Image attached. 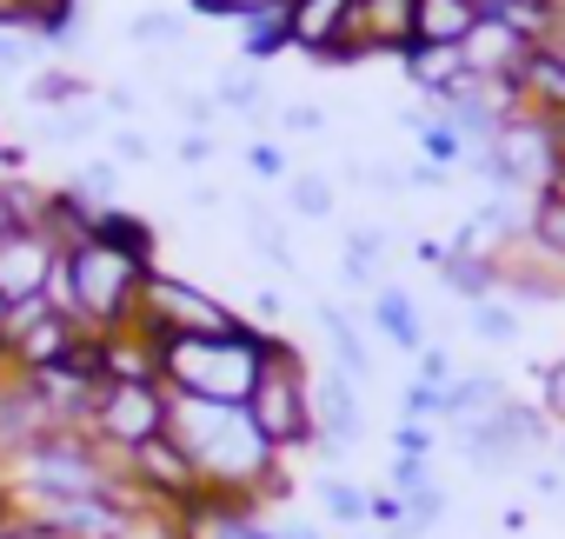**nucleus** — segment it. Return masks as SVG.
Returning a JSON list of instances; mask_svg holds the SVG:
<instances>
[{"instance_id":"f257e3e1","label":"nucleus","mask_w":565,"mask_h":539,"mask_svg":"<svg viewBox=\"0 0 565 539\" xmlns=\"http://www.w3.org/2000/svg\"><path fill=\"white\" fill-rule=\"evenodd\" d=\"M167 433L200 466V479L220 486V493H253L259 506H279V499L294 493L287 459L266 446V433L246 420V406H213V400H180L173 393Z\"/></svg>"},{"instance_id":"f03ea898","label":"nucleus","mask_w":565,"mask_h":539,"mask_svg":"<svg viewBox=\"0 0 565 539\" xmlns=\"http://www.w3.org/2000/svg\"><path fill=\"white\" fill-rule=\"evenodd\" d=\"M147 274H153V266H140V260H127V253L87 240V246L61 253L54 281H47V300H54L74 327H87V334H120V327H134V314H140V281H147Z\"/></svg>"},{"instance_id":"7ed1b4c3","label":"nucleus","mask_w":565,"mask_h":539,"mask_svg":"<svg viewBox=\"0 0 565 539\" xmlns=\"http://www.w3.org/2000/svg\"><path fill=\"white\" fill-rule=\"evenodd\" d=\"M246 420L266 433V446L279 459L313 453V367H307L300 340L273 334V327L259 340V380L246 393Z\"/></svg>"},{"instance_id":"20e7f679","label":"nucleus","mask_w":565,"mask_h":539,"mask_svg":"<svg viewBox=\"0 0 565 539\" xmlns=\"http://www.w3.org/2000/svg\"><path fill=\"white\" fill-rule=\"evenodd\" d=\"M259 340H266V327H239V334H213V340H167L160 387L180 400L246 406V393L259 380Z\"/></svg>"},{"instance_id":"39448f33","label":"nucleus","mask_w":565,"mask_h":539,"mask_svg":"<svg viewBox=\"0 0 565 539\" xmlns=\"http://www.w3.org/2000/svg\"><path fill=\"white\" fill-rule=\"evenodd\" d=\"M120 473V453H107L94 433H47L8 479L21 493V506L34 499H87V493H107Z\"/></svg>"},{"instance_id":"423d86ee","label":"nucleus","mask_w":565,"mask_h":539,"mask_svg":"<svg viewBox=\"0 0 565 539\" xmlns=\"http://www.w3.org/2000/svg\"><path fill=\"white\" fill-rule=\"evenodd\" d=\"M160 347L167 340H213V334H239L246 320L226 307V300H213L206 287H193V281H180V274H153L140 281V314H134Z\"/></svg>"},{"instance_id":"0eeeda50","label":"nucleus","mask_w":565,"mask_h":539,"mask_svg":"<svg viewBox=\"0 0 565 539\" xmlns=\"http://www.w3.org/2000/svg\"><path fill=\"white\" fill-rule=\"evenodd\" d=\"M167 413H173V393H167L160 380H107L87 433H94L107 453H134V446H147V440L167 433Z\"/></svg>"},{"instance_id":"6e6552de","label":"nucleus","mask_w":565,"mask_h":539,"mask_svg":"<svg viewBox=\"0 0 565 539\" xmlns=\"http://www.w3.org/2000/svg\"><path fill=\"white\" fill-rule=\"evenodd\" d=\"M81 340H87V327H74L47 294L8 307V327H0V353H8L14 373H47V367H61Z\"/></svg>"},{"instance_id":"1a4fd4ad","label":"nucleus","mask_w":565,"mask_h":539,"mask_svg":"<svg viewBox=\"0 0 565 539\" xmlns=\"http://www.w3.org/2000/svg\"><path fill=\"white\" fill-rule=\"evenodd\" d=\"M287 47L320 67L366 61L360 54V0H287Z\"/></svg>"},{"instance_id":"9d476101","label":"nucleus","mask_w":565,"mask_h":539,"mask_svg":"<svg viewBox=\"0 0 565 539\" xmlns=\"http://www.w3.org/2000/svg\"><path fill=\"white\" fill-rule=\"evenodd\" d=\"M353 387H360V380H347L340 367L313 373V453H320L327 466L347 459V453L366 440V406H360Z\"/></svg>"},{"instance_id":"9b49d317","label":"nucleus","mask_w":565,"mask_h":539,"mask_svg":"<svg viewBox=\"0 0 565 539\" xmlns=\"http://www.w3.org/2000/svg\"><path fill=\"white\" fill-rule=\"evenodd\" d=\"M47 433H67V426H54V413L28 373H8L0 380V473H14Z\"/></svg>"},{"instance_id":"f8f14e48","label":"nucleus","mask_w":565,"mask_h":539,"mask_svg":"<svg viewBox=\"0 0 565 539\" xmlns=\"http://www.w3.org/2000/svg\"><path fill=\"white\" fill-rule=\"evenodd\" d=\"M54 266H61V246L41 233V226H21L0 240V300L21 307V300H41L47 281H54Z\"/></svg>"},{"instance_id":"ddd939ff","label":"nucleus","mask_w":565,"mask_h":539,"mask_svg":"<svg viewBox=\"0 0 565 539\" xmlns=\"http://www.w3.org/2000/svg\"><path fill=\"white\" fill-rule=\"evenodd\" d=\"M525 54H532V41H525V34H512V28H505V21H492V14H479V28L459 41V67H466L472 81H505V87H519Z\"/></svg>"},{"instance_id":"4468645a","label":"nucleus","mask_w":565,"mask_h":539,"mask_svg":"<svg viewBox=\"0 0 565 539\" xmlns=\"http://www.w3.org/2000/svg\"><path fill=\"white\" fill-rule=\"evenodd\" d=\"M499 294L512 307H545V300H565V274L532 246V240H512L499 253Z\"/></svg>"},{"instance_id":"2eb2a0df","label":"nucleus","mask_w":565,"mask_h":539,"mask_svg":"<svg viewBox=\"0 0 565 539\" xmlns=\"http://www.w3.org/2000/svg\"><path fill=\"white\" fill-rule=\"evenodd\" d=\"M413 47V0H360V54L399 61Z\"/></svg>"},{"instance_id":"dca6fc26","label":"nucleus","mask_w":565,"mask_h":539,"mask_svg":"<svg viewBox=\"0 0 565 539\" xmlns=\"http://www.w3.org/2000/svg\"><path fill=\"white\" fill-rule=\"evenodd\" d=\"M519 114L565 120V61L552 47H532L525 54V67H519Z\"/></svg>"},{"instance_id":"f3484780","label":"nucleus","mask_w":565,"mask_h":539,"mask_svg":"<svg viewBox=\"0 0 565 539\" xmlns=\"http://www.w3.org/2000/svg\"><path fill=\"white\" fill-rule=\"evenodd\" d=\"M100 373L107 380H160V340L140 320L120 334H100Z\"/></svg>"},{"instance_id":"a211bd4d","label":"nucleus","mask_w":565,"mask_h":539,"mask_svg":"<svg viewBox=\"0 0 565 539\" xmlns=\"http://www.w3.org/2000/svg\"><path fill=\"white\" fill-rule=\"evenodd\" d=\"M373 327H380L406 360H419V353L433 347V340H426V314H419V300H413L406 287H380V294H373Z\"/></svg>"},{"instance_id":"6ab92c4d","label":"nucleus","mask_w":565,"mask_h":539,"mask_svg":"<svg viewBox=\"0 0 565 539\" xmlns=\"http://www.w3.org/2000/svg\"><path fill=\"white\" fill-rule=\"evenodd\" d=\"M479 28V0H413V41L419 47H459Z\"/></svg>"},{"instance_id":"aec40b11","label":"nucleus","mask_w":565,"mask_h":539,"mask_svg":"<svg viewBox=\"0 0 565 539\" xmlns=\"http://www.w3.org/2000/svg\"><path fill=\"white\" fill-rule=\"evenodd\" d=\"M452 453H459L472 473H512V466L525 459V453L499 433V420H459V426H452Z\"/></svg>"},{"instance_id":"412c9836","label":"nucleus","mask_w":565,"mask_h":539,"mask_svg":"<svg viewBox=\"0 0 565 539\" xmlns=\"http://www.w3.org/2000/svg\"><path fill=\"white\" fill-rule=\"evenodd\" d=\"M399 67H406V81L419 87V101H426V107H439V101H446V94L466 81V67H459V47H419V41H413V47L399 54Z\"/></svg>"},{"instance_id":"4be33fe9","label":"nucleus","mask_w":565,"mask_h":539,"mask_svg":"<svg viewBox=\"0 0 565 539\" xmlns=\"http://www.w3.org/2000/svg\"><path fill=\"white\" fill-rule=\"evenodd\" d=\"M94 220H100V213H94L81 193H67V187H47V207H41V220H34V226H41V233H47L61 253H74V246H87V240H94Z\"/></svg>"},{"instance_id":"5701e85b","label":"nucleus","mask_w":565,"mask_h":539,"mask_svg":"<svg viewBox=\"0 0 565 539\" xmlns=\"http://www.w3.org/2000/svg\"><path fill=\"white\" fill-rule=\"evenodd\" d=\"M94 240L114 246V253H127V260H140V266L160 260V226H153L147 213H127V207H107V213L94 220Z\"/></svg>"},{"instance_id":"b1692460","label":"nucleus","mask_w":565,"mask_h":539,"mask_svg":"<svg viewBox=\"0 0 565 539\" xmlns=\"http://www.w3.org/2000/svg\"><path fill=\"white\" fill-rule=\"evenodd\" d=\"M439 287L452 300H466V307L492 300L499 294V253H446L439 260Z\"/></svg>"},{"instance_id":"393cba45","label":"nucleus","mask_w":565,"mask_h":539,"mask_svg":"<svg viewBox=\"0 0 565 539\" xmlns=\"http://www.w3.org/2000/svg\"><path fill=\"white\" fill-rule=\"evenodd\" d=\"M505 400H512V393H505L499 373H459V380L446 387V413H439V420H452V426H459V420H492Z\"/></svg>"},{"instance_id":"a878e982","label":"nucleus","mask_w":565,"mask_h":539,"mask_svg":"<svg viewBox=\"0 0 565 539\" xmlns=\"http://www.w3.org/2000/svg\"><path fill=\"white\" fill-rule=\"evenodd\" d=\"M386 246H393V240H386V226H353V233H347L340 281H347L353 294H366V287L380 294V260H386Z\"/></svg>"},{"instance_id":"bb28decb","label":"nucleus","mask_w":565,"mask_h":539,"mask_svg":"<svg viewBox=\"0 0 565 539\" xmlns=\"http://www.w3.org/2000/svg\"><path fill=\"white\" fill-rule=\"evenodd\" d=\"M320 334H327V347H333V367H340L347 380H373V353H366L360 327H353L340 307H320Z\"/></svg>"},{"instance_id":"cd10ccee","label":"nucleus","mask_w":565,"mask_h":539,"mask_svg":"<svg viewBox=\"0 0 565 539\" xmlns=\"http://www.w3.org/2000/svg\"><path fill=\"white\" fill-rule=\"evenodd\" d=\"M273 54H294L287 47V8H266V14H246L239 21V61L246 67H266Z\"/></svg>"},{"instance_id":"c85d7f7f","label":"nucleus","mask_w":565,"mask_h":539,"mask_svg":"<svg viewBox=\"0 0 565 539\" xmlns=\"http://www.w3.org/2000/svg\"><path fill=\"white\" fill-rule=\"evenodd\" d=\"M525 240L565 274V187H552V193H539L532 200V220H525Z\"/></svg>"},{"instance_id":"c756f323","label":"nucleus","mask_w":565,"mask_h":539,"mask_svg":"<svg viewBox=\"0 0 565 539\" xmlns=\"http://www.w3.org/2000/svg\"><path fill=\"white\" fill-rule=\"evenodd\" d=\"M213 101H220V114H246V120H259V114H273V101H266V81L239 61V67H226L220 81H213Z\"/></svg>"},{"instance_id":"7c9ffc66","label":"nucleus","mask_w":565,"mask_h":539,"mask_svg":"<svg viewBox=\"0 0 565 539\" xmlns=\"http://www.w3.org/2000/svg\"><path fill=\"white\" fill-rule=\"evenodd\" d=\"M313 499H320V512L333 519V526H366V486H353V479H340V473H320V486H313Z\"/></svg>"},{"instance_id":"2f4dec72","label":"nucleus","mask_w":565,"mask_h":539,"mask_svg":"<svg viewBox=\"0 0 565 539\" xmlns=\"http://www.w3.org/2000/svg\"><path fill=\"white\" fill-rule=\"evenodd\" d=\"M28 101H34L41 114H54V107H81V101H87V81H81L74 67H41V74H28Z\"/></svg>"},{"instance_id":"473e14b6","label":"nucleus","mask_w":565,"mask_h":539,"mask_svg":"<svg viewBox=\"0 0 565 539\" xmlns=\"http://www.w3.org/2000/svg\"><path fill=\"white\" fill-rule=\"evenodd\" d=\"M466 327H472V340H486V347H512V340H519V307H512L505 294H492V300L466 307Z\"/></svg>"},{"instance_id":"72a5a7b5","label":"nucleus","mask_w":565,"mask_h":539,"mask_svg":"<svg viewBox=\"0 0 565 539\" xmlns=\"http://www.w3.org/2000/svg\"><path fill=\"white\" fill-rule=\"evenodd\" d=\"M61 187H67V193H81V200H87L94 213L120 207V200H114V193H120V167H114V160H87V167H74V173H67Z\"/></svg>"},{"instance_id":"f704fd0d","label":"nucleus","mask_w":565,"mask_h":539,"mask_svg":"<svg viewBox=\"0 0 565 539\" xmlns=\"http://www.w3.org/2000/svg\"><path fill=\"white\" fill-rule=\"evenodd\" d=\"M287 207H294L300 220H333L340 193H333V180H327V173H294V180H287Z\"/></svg>"},{"instance_id":"c9c22d12","label":"nucleus","mask_w":565,"mask_h":539,"mask_svg":"<svg viewBox=\"0 0 565 539\" xmlns=\"http://www.w3.org/2000/svg\"><path fill=\"white\" fill-rule=\"evenodd\" d=\"M94 127H100V114H94L87 101H81V107H54V114H41V140H47V147H81Z\"/></svg>"},{"instance_id":"e433bc0d","label":"nucleus","mask_w":565,"mask_h":539,"mask_svg":"<svg viewBox=\"0 0 565 539\" xmlns=\"http://www.w3.org/2000/svg\"><path fill=\"white\" fill-rule=\"evenodd\" d=\"M127 41H134V47H180V41H186V21L167 14V8H147V14L127 21Z\"/></svg>"},{"instance_id":"4c0bfd02","label":"nucleus","mask_w":565,"mask_h":539,"mask_svg":"<svg viewBox=\"0 0 565 539\" xmlns=\"http://www.w3.org/2000/svg\"><path fill=\"white\" fill-rule=\"evenodd\" d=\"M41 41L21 34V28H0V81H14V74H41Z\"/></svg>"},{"instance_id":"58836bf2","label":"nucleus","mask_w":565,"mask_h":539,"mask_svg":"<svg viewBox=\"0 0 565 539\" xmlns=\"http://www.w3.org/2000/svg\"><path fill=\"white\" fill-rule=\"evenodd\" d=\"M439 519H446V486H439V479H433V486H419V493H406V526H399L406 539H426Z\"/></svg>"},{"instance_id":"ea45409f","label":"nucleus","mask_w":565,"mask_h":539,"mask_svg":"<svg viewBox=\"0 0 565 539\" xmlns=\"http://www.w3.org/2000/svg\"><path fill=\"white\" fill-rule=\"evenodd\" d=\"M273 120H279V134H287V140H313V134H327V107H320V101H294V107H279Z\"/></svg>"},{"instance_id":"a19ab883","label":"nucleus","mask_w":565,"mask_h":539,"mask_svg":"<svg viewBox=\"0 0 565 539\" xmlns=\"http://www.w3.org/2000/svg\"><path fill=\"white\" fill-rule=\"evenodd\" d=\"M446 413V387H426V380H406V393H399V420H439Z\"/></svg>"},{"instance_id":"79ce46f5","label":"nucleus","mask_w":565,"mask_h":539,"mask_svg":"<svg viewBox=\"0 0 565 539\" xmlns=\"http://www.w3.org/2000/svg\"><path fill=\"white\" fill-rule=\"evenodd\" d=\"M366 526H386V532H399V526H406V493H393V486H373V493H366Z\"/></svg>"},{"instance_id":"37998d69","label":"nucleus","mask_w":565,"mask_h":539,"mask_svg":"<svg viewBox=\"0 0 565 539\" xmlns=\"http://www.w3.org/2000/svg\"><path fill=\"white\" fill-rule=\"evenodd\" d=\"M193 14H213V21H246V14H266V8H287V0H186Z\"/></svg>"},{"instance_id":"c03bdc74","label":"nucleus","mask_w":565,"mask_h":539,"mask_svg":"<svg viewBox=\"0 0 565 539\" xmlns=\"http://www.w3.org/2000/svg\"><path fill=\"white\" fill-rule=\"evenodd\" d=\"M386 486H393V493H419V486H433V459H406V453H393Z\"/></svg>"},{"instance_id":"a18cd8bd","label":"nucleus","mask_w":565,"mask_h":539,"mask_svg":"<svg viewBox=\"0 0 565 539\" xmlns=\"http://www.w3.org/2000/svg\"><path fill=\"white\" fill-rule=\"evenodd\" d=\"M173 107H180L186 134H206V127L220 120V101H213V94H173Z\"/></svg>"},{"instance_id":"49530a36","label":"nucleus","mask_w":565,"mask_h":539,"mask_svg":"<svg viewBox=\"0 0 565 539\" xmlns=\"http://www.w3.org/2000/svg\"><path fill=\"white\" fill-rule=\"evenodd\" d=\"M153 160V140L140 127H114V167H147Z\"/></svg>"},{"instance_id":"de8ad7c7","label":"nucleus","mask_w":565,"mask_h":539,"mask_svg":"<svg viewBox=\"0 0 565 539\" xmlns=\"http://www.w3.org/2000/svg\"><path fill=\"white\" fill-rule=\"evenodd\" d=\"M393 453H406V459H433V426H426V420H399V426H393Z\"/></svg>"},{"instance_id":"09e8293b","label":"nucleus","mask_w":565,"mask_h":539,"mask_svg":"<svg viewBox=\"0 0 565 539\" xmlns=\"http://www.w3.org/2000/svg\"><path fill=\"white\" fill-rule=\"evenodd\" d=\"M539 406L552 413V426H565V360H552L539 373Z\"/></svg>"},{"instance_id":"8fccbe9b","label":"nucleus","mask_w":565,"mask_h":539,"mask_svg":"<svg viewBox=\"0 0 565 539\" xmlns=\"http://www.w3.org/2000/svg\"><path fill=\"white\" fill-rule=\"evenodd\" d=\"M246 167H253L259 180H287V147H279V140H253V147H246Z\"/></svg>"},{"instance_id":"3c124183","label":"nucleus","mask_w":565,"mask_h":539,"mask_svg":"<svg viewBox=\"0 0 565 539\" xmlns=\"http://www.w3.org/2000/svg\"><path fill=\"white\" fill-rule=\"evenodd\" d=\"M413 367H419L413 380H426V387H452V380H459V373H452V353H446V347H426V353H419Z\"/></svg>"},{"instance_id":"603ef678","label":"nucleus","mask_w":565,"mask_h":539,"mask_svg":"<svg viewBox=\"0 0 565 539\" xmlns=\"http://www.w3.org/2000/svg\"><path fill=\"white\" fill-rule=\"evenodd\" d=\"M360 187H373V193H406V167L373 160V167H360Z\"/></svg>"},{"instance_id":"864d4df0","label":"nucleus","mask_w":565,"mask_h":539,"mask_svg":"<svg viewBox=\"0 0 565 539\" xmlns=\"http://www.w3.org/2000/svg\"><path fill=\"white\" fill-rule=\"evenodd\" d=\"M173 160H180V167H206V160H213V134H180Z\"/></svg>"},{"instance_id":"5fc2aeb1","label":"nucleus","mask_w":565,"mask_h":539,"mask_svg":"<svg viewBox=\"0 0 565 539\" xmlns=\"http://www.w3.org/2000/svg\"><path fill=\"white\" fill-rule=\"evenodd\" d=\"M446 180H452V173H446V167H433V160H413V167H406V187H419V193H439Z\"/></svg>"},{"instance_id":"6e6d98bb","label":"nucleus","mask_w":565,"mask_h":539,"mask_svg":"<svg viewBox=\"0 0 565 539\" xmlns=\"http://www.w3.org/2000/svg\"><path fill=\"white\" fill-rule=\"evenodd\" d=\"M532 486H539V493H545V499H558V493H565V479H558V473H552V466H539V473H532Z\"/></svg>"},{"instance_id":"4d7b16f0","label":"nucleus","mask_w":565,"mask_h":539,"mask_svg":"<svg viewBox=\"0 0 565 539\" xmlns=\"http://www.w3.org/2000/svg\"><path fill=\"white\" fill-rule=\"evenodd\" d=\"M279 539H327L313 519H294V526H279Z\"/></svg>"},{"instance_id":"13d9d810","label":"nucleus","mask_w":565,"mask_h":539,"mask_svg":"<svg viewBox=\"0 0 565 539\" xmlns=\"http://www.w3.org/2000/svg\"><path fill=\"white\" fill-rule=\"evenodd\" d=\"M28 8V21H41V14H54V8H74V0H21Z\"/></svg>"},{"instance_id":"bf43d9fd","label":"nucleus","mask_w":565,"mask_h":539,"mask_svg":"<svg viewBox=\"0 0 565 539\" xmlns=\"http://www.w3.org/2000/svg\"><path fill=\"white\" fill-rule=\"evenodd\" d=\"M107 107H114V114L127 120V114H134V94H127V87H107Z\"/></svg>"},{"instance_id":"052dcab7","label":"nucleus","mask_w":565,"mask_h":539,"mask_svg":"<svg viewBox=\"0 0 565 539\" xmlns=\"http://www.w3.org/2000/svg\"><path fill=\"white\" fill-rule=\"evenodd\" d=\"M8 233H21V220H14V207H8V193H0V240Z\"/></svg>"},{"instance_id":"680f3d73","label":"nucleus","mask_w":565,"mask_h":539,"mask_svg":"<svg viewBox=\"0 0 565 539\" xmlns=\"http://www.w3.org/2000/svg\"><path fill=\"white\" fill-rule=\"evenodd\" d=\"M545 47H552V54L565 61V8H558V28H552V41H545Z\"/></svg>"},{"instance_id":"e2e57ef3","label":"nucleus","mask_w":565,"mask_h":539,"mask_svg":"<svg viewBox=\"0 0 565 539\" xmlns=\"http://www.w3.org/2000/svg\"><path fill=\"white\" fill-rule=\"evenodd\" d=\"M552 453H558V459H565V426H558V440H552Z\"/></svg>"},{"instance_id":"0e129e2a","label":"nucleus","mask_w":565,"mask_h":539,"mask_svg":"<svg viewBox=\"0 0 565 539\" xmlns=\"http://www.w3.org/2000/svg\"><path fill=\"white\" fill-rule=\"evenodd\" d=\"M0 327H8V300H0Z\"/></svg>"},{"instance_id":"69168bd1","label":"nucleus","mask_w":565,"mask_h":539,"mask_svg":"<svg viewBox=\"0 0 565 539\" xmlns=\"http://www.w3.org/2000/svg\"><path fill=\"white\" fill-rule=\"evenodd\" d=\"M0 539H14V526H0Z\"/></svg>"},{"instance_id":"338daca9","label":"nucleus","mask_w":565,"mask_h":539,"mask_svg":"<svg viewBox=\"0 0 565 539\" xmlns=\"http://www.w3.org/2000/svg\"><path fill=\"white\" fill-rule=\"evenodd\" d=\"M353 539H366V532H353Z\"/></svg>"}]
</instances>
